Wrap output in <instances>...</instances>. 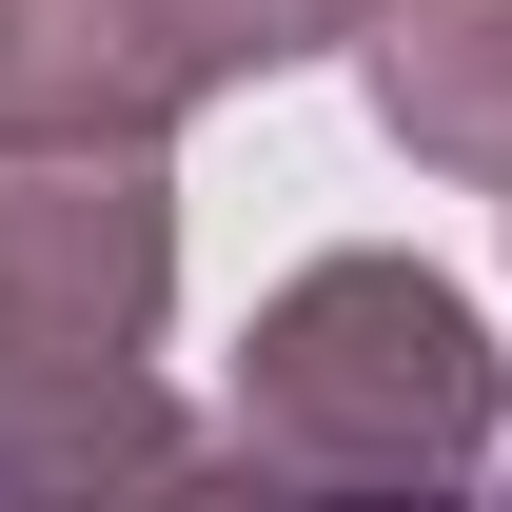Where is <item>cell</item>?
Listing matches in <instances>:
<instances>
[{
  "label": "cell",
  "mask_w": 512,
  "mask_h": 512,
  "mask_svg": "<svg viewBox=\"0 0 512 512\" xmlns=\"http://www.w3.org/2000/svg\"><path fill=\"white\" fill-rule=\"evenodd\" d=\"M217 453L276 473V493H473L512 453L493 316L453 296L434 256H296L256 296V335H237Z\"/></svg>",
  "instance_id": "obj_1"
},
{
  "label": "cell",
  "mask_w": 512,
  "mask_h": 512,
  "mask_svg": "<svg viewBox=\"0 0 512 512\" xmlns=\"http://www.w3.org/2000/svg\"><path fill=\"white\" fill-rule=\"evenodd\" d=\"M158 316H178V178L119 138H0V375L158 355Z\"/></svg>",
  "instance_id": "obj_2"
},
{
  "label": "cell",
  "mask_w": 512,
  "mask_h": 512,
  "mask_svg": "<svg viewBox=\"0 0 512 512\" xmlns=\"http://www.w3.org/2000/svg\"><path fill=\"white\" fill-rule=\"evenodd\" d=\"M197 119V60L158 40V0H0V138H158Z\"/></svg>",
  "instance_id": "obj_3"
},
{
  "label": "cell",
  "mask_w": 512,
  "mask_h": 512,
  "mask_svg": "<svg viewBox=\"0 0 512 512\" xmlns=\"http://www.w3.org/2000/svg\"><path fill=\"white\" fill-rule=\"evenodd\" d=\"M375 138L453 197H512V0H375Z\"/></svg>",
  "instance_id": "obj_4"
},
{
  "label": "cell",
  "mask_w": 512,
  "mask_h": 512,
  "mask_svg": "<svg viewBox=\"0 0 512 512\" xmlns=\"http://www.w3.org/2000/svg\"><path fill=\"white\" fill-rule=\"evenodd\" d=\"M197 414L138 355H20L0 375V493H99V473H178Z\"/></svg>",
  "instance_id": "obj_5"
},
{
  "label": "cell",
  "mask_w": 512,
  "mask_h": 512,
  "mask_svg": "<svg viewBox=\"0 0 512 512\" xmlns=\"http://www.w3.org/2000/svg\"><path fill=\"white\" fill-rule=\"evenodd\" d=\"M158 40L197 60V99H237V79H296L335 40H375V0H158Z\"/></svg>",
  "instance_id": "obj_6"
}]
</instances>
